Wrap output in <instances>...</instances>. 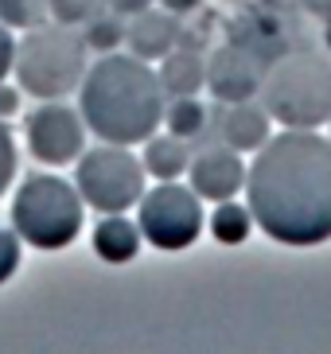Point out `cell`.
I'll return each instance as SVG.
<instances>
[{"label":"cell","instance_id":"3","mask_svg":"<svg viewBox=\"0 0 331 354\" xmlns=\"http://www.w3.org/2000/svg\"><path fill=\"white\" fill-rule=\"evenodd\" d=\"M261 105L285 129H316L331 121V59L320 51L277 55L261 78Z\"/></svg>","mask_w":331,"mask_h":354},{"label":"cell","instance_id":"21","mask_svg":"<svg viewBox=\"0 0 331 354\" xmlns=\"http://www.w3.org/2000/svg\"><path fill=\"white\" fill-rule=\"evenodd\" d=\"M20 265V234L16 230H0V284L8 281Z\"/></svg>","mask_w":331,"mask_h":354},{"label":"cell","instance_id":"27","mask_svg":"<svg viewBox=\"0 0 331 354\" xmlns=\"http://www.w3.org/2000/svg\"><path fill=\"white\" fill-rule=\"evenodd\" d=\"M301 4L312 12V16H320V20H331V0H301Z\"/></svg>","mask_w":331,"mask_h":354},{"label":"cell","instance_id":"19","mask_svg":"<svg viewBox=\"0 0 331 354\" xmlns=\"http://www.w3.org/2000/svg\"><path fill=\"white\" fill-rule=\"evenodd\" d=\"M43 4H51V0H0V20L8 28H31V24H39Z\"/></svg>","mask_w":331,"mask_h":354},{"label":"cell","instance_id":"10","mask_svg":"<svg viewBox=\"0 0 331 354\" xmlns=\"http://www.w3.org/2000/svg\"><path fill=\"white\" fill-rule=\"evenodd\" d=\"M191 191L199 198H211V203H222V198H234L246 187V164H242V152L230 145H207L191 156Z\"/></svg>","mask_w":331,"mask_h":354},{"label":"cell","instance_id":"30","mask_svg":"<svg viewBox=\"0 0 331 354\" xmlns=\"http://www.w3.org/2000/svg\"><path fill=\"white\" fill-rule=\"evenodd\" d=\"M328 125H331V121H328Z\"/></svg>","mask_w":331,"mask_h":354},{"label":"cell","instance_id":"23","mask_svg":"<svg viewBox=\"0 0 331 354\" xmlns=\"http://www.w3.org/2000/svg\"><path fill=\"white\" fill-rule=\"evenodd\" d=\"M12 63H16V39H12L8 24L0 20V82H4V74L12 71Z\"/></svg>","mask_w":331,"mask_h":354},{"label":"cell","instance_id":"20","mask_svg":"<svg viewBox=\"0 0 331 354\" xmlns=\"http://www.w3.org/2000/svg\"><path fill=\"white\" fill-rule=\"evenodd\" d=\"M102 0H51V12L59 24H86L90 16H98Z\"/></svg>","mask_w":331,"mask_h":354},{"label":"cell","instance_id":"25","mask_svg":"<svg viewBox=\"0 0 331 354\" xmlns=\"http://www.w3.org/2000/svg\"><path fill=\"white\" fill-rule=\"evenodd\" d=\"M20 109V90H12V86L0 82V117H12Z\"/></svg>","mask_w":331,"mask_h":354},{"label":"cell","instance_id":"5","mask_svg":"<svg viewBox=\"0 0 331 354\" xmlns=\"http://www.w3.org/2000/svg\"><path fill=\"white\" fill-rule=\"evenodd\" d=\"M20 90H28L31 97L43 102H59L82 86L86 74V39L78 32H71V24L59 28H35L24 35V43L16 47V63H12Z\"/></svg>","mask_w":331,"mask_h":354},{"label":"cell","instance_id":"17","mask_svg":"<svg viewBox=\"0 0 331 354\" xmlns=\"http://www.w3.org/2000/svg\"><path fill=\"white\" fill-rule=\"evenodd\" d=\"M207 226H211V234H215V241H222V245H242L258 222H253L249 207H238V203L222 198V203L215 207V214L207 218Z\"/></svg>","mask_w":331,"mask_h":354},{"label":"cell","instance_id":"8","mask_svg":"<svg viewBox=\"0 0 331 354\" xmlns=\"http://www.w3.org/2000/svg\"><path fill=\"white\" fill-rule=\"evenodd\" d=\"M28 148L39 164H71L86 148V121L62 102H43L28 117Z\"/></svg>","mask_w":331,"mask_h":354},{"label":"cell","instance_id":"4","mask_svg":"<svg viewBox=\"0 0 331 354\" xmlns=\"http://www.w3.org/2000/svg\"><path fill=\"white\" fill-rule=\"evenodd\" d=\"M82 195L59 176H28L12 198V230L35 250H66L82 230Z\"/></svg>","mask_w":331,"mask_h":354},{"label":"cell","instance_id":"26","mask_svg":"<svg viewBox=\"0 0 331 354\" xmlns=\"http://www.w3.org/2000/svg\"><path fill=\"white\" fill-rule=\"evenodd\" d=\"M203 0H160V8H168V12H176V16H184V12H195Z\"/></svg>","mask_w":331,"mask_h":354},{"label":"cell","instance_id":"22","mask_svg":"<svg viewBox=\"0 0 331 354\" xmlns=\"http://www.w3.org/2000/svg\"><path fill=\"white\" fill-rule=\"evenodd\" d=\"M12 176H16V145H12V133L4 125V117H0V195L8 191Z\"/></svg>","mask_w":331,"mask_h":354},{"label":"cell","instance_id":"16","mask_svg":"<svg viewBox=\"0 0 331 354\" xmlns=\"http://www.w3.org/2000/svg\"><path fill=\"white\" fill-rule=\"evenodd\" d=\"M164 125H168V133L199 145L203 133H207V105L199 97H172V105H164Z\"/></svg>","mask_w":331,"mask_h":354},{"label":"cell","instance_id":"18","mask_svg":"<svg viewBox=\"0 0 331 354\" xmlns=\"http://www.w3.org/2000/svg\"><path fill=\"white\" fill-rule=\"evenodd\" d=\"M86 47H93V51H114L117 43L125 39V24L117 12H105V16H90L86 20Z\"/></svg>","mask_w":331,"mask_h":354},{"label":"cell","instance_id":"24","mask_svg":"<svg viewBox=\"0 0 331 354\" xmlns=\"http://www.w3.org/2000/svg\"><path fill=\"white\" fill-rule=\"evenodd\" d=\"M109 12H117V16H136V12H145L152 0H102Z\"/></svg>","mask_w":331,"mask_h":354},{"label":"cell","instance_id":"12","mask_svg":"<svg viewBox=\"0 0 331 354\" xmlns=\"http://www.w3.org/2000/svg\"><path fill=\"white\" fill-rule=\"evenodd\" d=\"M269 125H273L269 109L253 97H246V102H230V109L218 117V136L238 152H253L269 140Z\"/></svg>","mask_w":331,"mask_h":354},{"label":"cell","instance_id":"28","mask_svg":"<svg viewBox=\"0 0 331 354\" xmlns=\"http://www.w3.org/2000/svg\"><path fill=\"white\" fill-rule=\"evenodd\" d=\"M261 4H265V8H269V12H280V8H285L280 0H261ZM289 4H301V0H289Z\"/></svg>","mask_w":331,"mask_h":354},{"label":"cell","instance_id":"29","mask_svg":"<svg viewBox=\"0 0 331 354\" xmlns=\"http://www.w3.org/2000/svg\"><path fill=\"white\" fill-rule=\"evenodd\" d=\"M323 43H328V51H331V20H323Z\"/></svg>","mask_w":331,"mask_h":354},{"label":"cell","instance_id":"13","mask_svg":"<svg viewBox=\"0 0 331 354\" xmlns=\"http://www.w3.org/2000/svg\"><path fill=\"white\" fill-rule=\"evenodd\" d=\"M93 253L105 265H129L141 253V226L129 222L125 214H105L93 226Z\"/></svg>","mask_w":331,"mask_h":354},{"label":"cell","instance_id":"2","mask_svg":"<svg viewBox=\"0 0 331 354\" xmlns=\"http://www.w3.org/2000/svg\"><path fill=\"white\" fill-rule=\"evenodd\" d=\"M82 121L105 145H145L164 121V86L136 55H105L78 86Z\"/></svg>","mask_w":331,"mask_h":354},{"label":"cell","instance_id":"11","mask_svg":"<svg viewBox=\"0 0 331 354\" xmlns=\"http://www.w3.org/2000/svg\"><path fill=\"white\" fill-rule=\"evenodd\" d=\"M179 35H184V28H179V16L168 8H152L148 4L145 12H136L133 24L125 28V43L133 47L136 59H145V63H152V59H164L168 51H176Z\"/></svg>","mask_w":331,"mask_h":354},{"label":"cell","instance_id":"9","mask_svg":"<svg viewBox=\"0 0 331 354\" xmlns=\"http://www.w3.org/2000/svg\"><path fill=\"white\" fill-rule=\"evenodd\" d=\"M269 71V59L258 55L253 47L230 39L226 47H218L207 59V86L218 102H246V97H258L261 78Z\"/></svg>","mask_w":331,"mask_h":354},{"label":"cell","instance_id":"6","mask_svg":"<svg viewBox=\"0 0 331 354\" xmlns=\"http://www.w3.org/2000/svg\"><path fill=\"white\" fill-rule=\"evenodd\" d=\"M145 164L125 145H102L78 156L74 187L86 207L102 210V214H125L145 195Z\"/></svg>","mask_w":331,"mask_h":354},{"label":"cell","instance_id":"7","mask_svg":"<svg viewBox=\"0 0 331 354\" xmlns=\"http://www.w3.org/2000/svg\"><path fill=\"white\" fill-rule=\"evenodd\" d=\"M136 207H141V214H136L141 238L152 241L156 250H168V253L195 245V238L207 226L199 195L179 187L176 179H164L156 191H145Z\"/></svg>","mask_w":331,"mask_h":354},{"label":"cell","instance_id":"14","mask_svg":"<svg viewBox=\"0 0 331 354\" xmlns=\"http://www.w3.org/2000/svg\"><path fill=\"white\" fill-rule=\"evenodd\" d=\"M160 86H164V97H195L203 86H207V59L199 51H168L160 59Z\"/></svg>","mask_w":331,"mask_h":354},{"label":"cell","instance_id":"1","mask_svg":"<svg viewBox=\"0 0 331 354\" xmlns=\"http://www.w3.org/2000/svg\"><path fill=\"white\" fill-rule=\"evenodd\" d=\"M249 214L280 245L331 241V136L285 129L246 171Z\"/></svg>","mask_w":331,"mask_h":354},{"label":"cell","instance_id":"15","mask_svg":"<svg viewBox=\"0 0 331 354\" xmlns=\"http://www.w3.org/2000/svg\"><path fill=\"white\" fill-rule=\"evenodd\" d=\"M148 176H156L160 183L164 179H179L191 167V140L168 133V136H148L145 140V156H141Z\"/></svg>","mask_w":331,"mask_h":354}]
</instances>
